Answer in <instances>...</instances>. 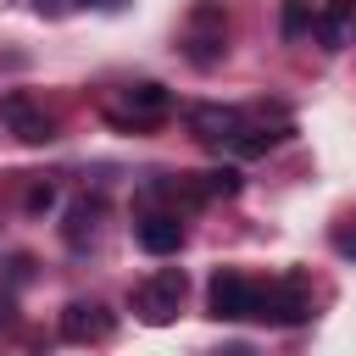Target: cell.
<instances>
[{
    "mask_svg": "<svg viewBox=\"0 0 356 356\" xmlns=\"http://www.w3.org/2000/svg\"><path fill=\"white\" fill-rule=\"evenodd\" d=\"M256 300H261V284L245 278V273H234V267H217L211 284H206V312H211L217 323H245V317H256Z\"/></svg>",
    "mask_w": 356,
    "mask_h": 356,
    "instance_id": "cell-1",
    "label": "cell"
},
{
    "mask_svg": "<svg viewBox=\"0 0 356 356\" xmlns=\"http://www.w3.org/2000/svg\"><path fill=\"white\" fill-rule=\"evenodd\" d=\"M184 295H189V278L178 273V267H161V273H150V278H139L134 284V312L145 317V323H172L178 317V306H184Z\"/></svg>",
    "mask_w": 356,
    "mask_h": 356,
    "instance_id": "cell-2",
    "label": "cell"
},
{
    "mask_svg": "<svg viewBox=\"0 0 356 356\" xmlns=\"http://www.w3.org/2000/svg\"><path fill=\"white\" fill-rule=\"evenodd\" d=\"M256 317H261V323H273V328H295V323H306V317H312V289H306V278H300V273H289V278L261 284Z\"/></svg>",
    "mask_w": 356,
    "mask_h": 356,
    "instance_id": "cell-3",
    "label": "cell"
},
{
    "mask_svg": "<svg viewBox=\"0 0 356 356\" xmlns=\"http://www.w3.org/2000/svg\"><path fill=\"white\" fill-rule=\"evenodd\" d=\"M222 56H228V22H222V11L217 6H195L189 33H184V61L200 67V72H211Z\"/></svg>",
    "mask_w": 356,
    "mask_h": 356,
    "instance_id": "cell-4",
    "label": "cell"
},
{
    "mask_svg": "<svg viewBox=\"0 0 356 356\" xmlns=\"http://www.w3.org/2000/svg\"><path fill=\"white\" fill-rule=\"evenodd\" d=\"M0 122H6V134H17L22 145H50V139H56L50 111H44L33 95H22V89L0 95Z\"/></svg>",
    "mask_w": 356,
    "mask_h": 356,
    "instance_id": "cell-5",
    "label": "cell"
},
{
    "mask_svg": "<svg viewBox=\"0 0 356 356\" xmlns=\"http://www.w3.org/2000/svg\"><path fill=\"white\" fill-rule=\"evenodd\" d=\"M189 128H195L200 145L234 150V139H239V128H245V111H234V106H195V111H189Z\"/></svg>",
    "mask_w": 356,
    "mask_h": 356,
    "instance_id": "cell-6",
    "label": "cell"
},
{
    "mask_svg": "<svg viewBox=\"0 0 356 356\" xmlns=\"http://www.w3.org/2000/svg\"><path fill=\"white\" fill-rule=\"evenodd\" d=\"M167 89L161 83H134V89H122V111H111V122L117 128H150L156 117H167Z\"/></svg>",
    "mask_w": 356,
    "mask_h": 356,
    "instance_id": "cell-7",
    "label": "cell"
},
{
    "mask_svg": "<svg viewBox=\"0 0 356 356\" xmlns=\"http://www.w3.org/2000/svg\"><path fill=\"white\" fill-rule=\"evenodd\" d=\"M111 328H117V317H111L100 300H72V306L61 312V339H72V345L111 339Z\"/></svg>",
    "mask_w": 356,
    "mask_h": 356,
    "instance_id": "cell-8",
    "label": "cell"
},
{
    "mask_svg": "<svg viewBox=\"0 0 356 356\" xmlns=\"http://www.w3.org/2000/svg\"><path fill=\"white\" fill-rule=\"evenodd\" d=\"M134 239H139V250H150V256H172V250L184 245V222H178V211H145V217L134 222Z\"/></svg>",
    "mask_w": 356,
    "mask_h": 356,
    "instance_id": "cell-9",
    "label": "cell"
},
{
    "mask_svg": "<svg viewBox=\"0 0 356 356\" xmlns=\"http://www.w3.org/2000/svg\"><path fill=\"white\" fill-rule=\"evenodd\" d=\"M350 28H356V0H323V11L312 17V33L323 50H345Z\"/></svg>",
    "mask_w": 356,
    "mask_h": 356,
    "instance_id": "cell-10",
    "label": "cell"
},
{
    "mask_svg": "<svg viewBox=\"0 0 356 356\" xmlns=\"http://www.w3.org/2000/svg\"><path fill=\"white\" fill-rule=\"evenodd\" d=\"M95 228H100V206H95V200H78V206L67 211V245L95 239Z\"/></svg>",
    "mask_w": 356,
    "mask_h": 356,
    "instance_id": "cell-11",
    "label": "cell"
},
{
    "mask_svg": "<svg viewBox=\"0 0 356 356\" xmlns=\"http://www.w3.org/2000/svg\"><path fill=\"white\" fill-rule=\"evenodd\" d=\"M312 17H317L312 0H284V11H278V33H284V39H300V33H312Z\"/></svg>",
    "mask_w": 356,
    "mask_h": 356,
    "instance_id": "cell-12",
    "label": "cell"
},
{
    "mask_svg": "<svg viewBox=\"0 0 356 356\" xmlns=\"http://www.w3.org/2000/svg\"><path fill=\"white\" fill-rule=\"evenodd\" d=\"M200 184H206V195L217 200H228V195H239V167H211V172H200Z\"/></svg>",
    "mask_w": 356,
    "mask_h": 356,
    "instance_id": "cell-13",
    "label": "cell"
},
{
    "mask_svg": "<svg viewBox=\"0 0 356 356\" xmlns=\"http://www.w3.org/2000/svg\"><path fill=\"white\" fill-rule=\"evenodd\" d=\"M328 245L345 256V261H356V217H345V222H334L328 228Z\"/></svg>",
    "mask_w": 356,
    "mask_h": 356,
    "instance_id": "cell-14",
    "label": "cell"
},
{
    "mask_svg": "<svg viewBox=\"0 0 356 356\" xmlns=\"http://www.w3.org/2000/svg\"><path fill=\"white\" fill-rule=\"evenodd\" d=\"M22 206H28V211H50V206H56V189H50V184H28Z\"/></svg>",
    "mask_w": 356,
    "mask_h": 356,
    "instance_id": "cell-15",
    "label": "cell"
},
{
    "mask_svg": "<svg viewBox=\"0 0 356 356\" xmlns=\"http://www.w3.org/2000/svg\"><path fill=\"white\" fill-rule=\"evenodd\" d=\"M11 323H17V295H11V289H0V334H6Z\"/></svg>",
    "mask_w": 356,
    "mask_h": 356,
    "instance_id": "cell-16",
    "label": "cell"
},
{
    "mask_svg": "<svg viewBox=\"0 0 356 356\" xmlns=\"http://www.w3.org/2000/svg\"><path fill=\"white\" fill-rule=\"evenodd\" d=\"M33 11H44V17H61V11H67V0H33Z\"/></svg>",
    "mask_w": 356,
    "mask_h": 356,
    "instance_id": "cell-17",
    "label": "cell"
},
{
    "mask_svg": "<svg viewBox=\"0 0 356 356\" xmlns=\"http://www.w3.org/2000/svg\"><path fill=\"white\" fill-rule=\"evenodd\" d=\"M78 6H122V0H78Z\"/></svg>",
    "mask_w": 356,
    "mask_h": 356,
    "instance_id": "cell-18",
    "label": "cell"
}]
</instances>
